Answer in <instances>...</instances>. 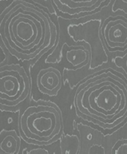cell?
Returning <instances> with one entry per match:
<instances>
[{
  "mask_svg": "<svg viewBox=\"0 0 127 154\" xmlns=\"http://www.w3.org/2000/svg\"><path fill=\"white\" fill-rule=\"evenodd\" d=\"M36 85L39 91L48 96H55L62 85V76L57 68L49 67L42 69L36 77Z\"/></svg>",
  "mask_w": 127,
  "mask_h": 154,
  "instance_id": "6",
  "label": "cell"
},
{
  "mask_svg": "<svg viewBox=\"0 0 127 154\" xmlns=\"http://www.w3.org/2000/svg\"><path fill=\"white\" fill-rule=\"evenodd\" d=\"M60 154H78L79 140L76 135H67L62 139L60 145Z\"/></svg>",
  "mask_w": 127,
  "mask_h": 154,
  "instance_id": "10",
  "label": "cell"
},
{
  "mask_svg": "<svg viewBox=\"0 0 127 154\" xmlns=\"http://www.w3.org/2000/svg\"><path fill=\"white\" fill-rule=\"evenodd\" d=\"M66 60L75 67H79L86 63L88 59V51L82 46H73L68 48L64 54Z\"/></svg>",
  "mask_w": 127,
  "mask_h": 154,
  "instance_id": "9",
  "label": "cell"
},
{
  "mask_svg": "<svg viewBox=\"0 0 127 154\" xmlns=\"http://www.w3.org/2000/svg\"><path fill=\"white\" fill-rule=\"evenodd\" d=\"M90 79L77 92L75 106L79 115L104 125L116 124L127 112V91L110 75Z\"/></svg>",
  "mask_w": 127,
  "mask_h": 154,
  "instance_id": "2",
  "label": "cell"
},
{
  "mask_svg": "<svg viewBox=\"0 0 127 154\" xmlns=\"http://www.w3.org/2000/svg\"><path fill=\"white\" fill-rule=\"evenodd\" d=\"M104 36L110 48H125L127 46V22L122 18H113L105 23Z\"/></svg>",
  "mask_w": 127,
  "mask_h": 154,
  "instance_id": "5",
  "label": "cell"
},
{
  "mask_svg": "<svg viewBox=\"0 0 127 154\" xmlns=\"http://www.w3.org/2000/svg\"><path fill=\"white\" fill-rule=\"evenodd\" d=\"M52 2L60 13L73 16L91 8L98 0H52Z\"/></svg>",
  "mask_w": 127,
  "mask_h": 154,
  "instance_id": "7",
  "label": "cell"
},
{
  "mask_svg": "<svg viewBox=\"0 0 127 154\" xmlns=\"http://www.w3.org/2000/svg\"><path fill=\"white\" fill-rule=\"evenodd\" d=\"M27 154H49L48 149L42 147V146H39V147L32 148L27 152Z\"/></svg>",
  "mask_w": 127,
  "mask_h": 154,
  "instance_id": "12",
  "label": "cell"
},
{
  "mask_svg": "<svg viewBox=\"0 0 127 154\" xmlns=\"http://www.w3.org/2000/svg\"><path fill=\"white\" fill-rule=\"evenodd\" d=\"M19 129L22 138L29 144L46 146L63 133V120L57 106L50 103H35L20 112Z\"/></svg>",
  "mask_w": 127,
  "mask_h": 154,
  "instance_id": "3",
  "label": "cell"
},
{
  "mask_svg": "<svg viewBox=\"0 0 127 154\" xmlns=\"http://www.w3.org/2000/svg\"><path fill=\"white\" fill-rule=\"evenodd\" d=\"M20 139L14 131L0 133V154H18Z\"/></svg>",
  "mask_w": 127,
  "mask_h": 154,
  "instance_id": "8",
  "label": "cell"
},
{
  "mask_svg": "<svg viewBox=\"0 0 127 154\" xmlns=\"http://www.w3.org/2000/svg\"><path fill=\"white\" fill-rule=\"evenodd\" d=\"M30 82L24 69L16 64L0 66V109L15 110L28 97Z\"/></svg>",
  "mask_w": 127,
  "mask_h": 154,
  "instance_id": "4",
  "label": "cell"
},
{
  "mask_svg": "<svg viewBox=\"0 0 127 154\" xmlns=\"http://www.w3.org/2000/svg\"><path fill=\"white\" fill-rule=\"evenodd\" d=\"M113 154H127V140L121 141L115 148Z\"/></svg>",
  "mask_w": 127,
  "mask_h": 154,
  "instance_id": "11",
  "label": "cell"
},
{
  "mask_svg": "<svg viewBox=\"0 0 127 154\" xmlns=\"http://www.w3.org/2000/svg\"><path fill=\"white\" fill-rule=\"evenodd\" d=\"M55 39L48 14L29 2L15 0L0 14V45L20 60L40 57Z\"/></svg>",
  "mask_w": 127,
  "mask_h": 154,
  "instance_id": "1",
  "label": "cell"
},
{
  "mask_svg": "<svg viewBox=\"0 0 127 154\" xmlns=\"http://www.w3.org/2000/svg\"><path fill=\"white\" fill-rule=\"evenodd\" d=\"M0 1H2V0H0Z\"/></svg>",
  "mask_w": 127,
  "mask_h": 154,
  "instance_id": "13",
  "label": "cell"
}]
</instances>
